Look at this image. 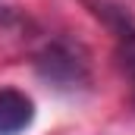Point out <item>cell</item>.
I'll return each mask as SVG.
<instances>
[{
    "mask_svg": "<svg viewBox=\"0 0 135 135\" xmlns=\"http://www.w3.org/2000/svg\"><path fill=\"white\" fill-rule=\"evenodd\" d=\"M35 72L41 82H47L50 88L75 94L82 88H88L91 82V66H88V54L72 44L69 38H57L50 44H44L35 57Z\"/></svg>",
    "mask_w": 135,
    "mask_h": 135,
    "instance_id": "cell-1",
    "label": "cell"
},
{
    "mask_svg": "<svg viewBox=\"0 0 135 135\" xmlns=\"http://www.w3.org/2000/svg\"><path fill=\"white\" fill-rule=\"evenodd\" d=\"M116 54H119V63H123V69L129 72L132 88H135V25H132L126 35L116 38Z\"/></svg>",
    "mask_w": 135,
    "mask_h": 135,
    "instance_id": "cell-3",
    "label": "cell"
},
{
    "mask_svg": "<svg viewBox=\"0 0 135 135\" xmlns=\"http://www.w3.org/2000/svg\"><path fill=\"white\" fill-rule=\"evenodd\" d=\"M35 104L19 88H0V135H19L32 126Z\"/></svg>",
    "mask_w": 135,
    "mask_h": 135,
    "instance_id": "cell-2",
    "label": "cell"
},
{
    "mask_svg": "<svg viewBox=\"0 0 135 135\" xmlns=\"http://www.w3.org/2000/svg\"><path fill=\"white\" fill-rule=\"evenodd\" d=\"M19 22V16L13 13V9H6V6H0V25H16Z\"/></svg>",
    "mask_w": 135,
    "mask_h": 135,
    "instance_id": "cell-4",
    "label": "cell"
}]
</instances>
